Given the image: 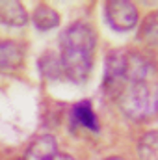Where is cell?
Instances as JSON below:
<instances>
[{
	"label": "cell",
	"mask_w": 158,
	"mask_h": 160,
	"mask_svg": "<svg viewBox=\"0 0 158 160\" xmlns=\"http://www.w3.org/2000/svg\"><path fill=\"white\" fill-rule=\"evenodd\" d=\"M108 24L116 32H128L138 24V9L128 0H110L104 6Z\"/></svg>",
	"instance_id": "obj_3"
},
{
	"label": "cell",
	"mask_w": 158,
	"mask_h": 160,
	"mask_svg": "<svg viewBox=\"0 0 158 160\" xmlns=\"http://www.w3.org/2000/svg\"><path fill=\"white\" fill-rule=\"evenodd\" d=\"M56 153H58V145L54 136L43 134L30 143L26 151V160H52Z\"/></svg>",
	"instance_id": "obj_5"
},
{
	"label": "cell",
	"mask_w": 158,
	"mask_h": 160,
	"mask_svg": "<svg viewBox=\"0 0 158 160\" xmlns=\"http://www.w3.org/2000/svg\"><path fill=\"white\" fill-rule=\"evenodd\" d=\"M123 77L128 82H149V78L153 77V65L141 54H138V52H126Z\"/></svg>",
	"instance_id": "obj_4"
},
{
	"label": "cell",
	"mask_w": 158,
	"mask_h": 160,
	"mask_svg": "<svg viewBox=\"0 0 158 160\" xmlns=\"http://www.w3.org/2000/svg\"><path fill=\"white\" fill-rule=\"evenodd\" d=\"M138 155L140 160H158V132L151 130L140 138Z\"/></svg>",
	"instance_id": "obj_10"
},
{
	"label": "cell",
	"mask_w": 158,
	"mask_h": 160,
	"mask_svg": "<svg viewBox=\"0 0 158 160\" xmlns=\"http://www.w3.org/2000/svg\"><path fill=\"white\" fill-rule=\"evenodd\" d=\"M97 38L87 22H73L60 38V67L73 82H86L93 67Z\"/></svg>",
	"instance_id": "obj_1"
},
{
	"label": "cell",
	"mask_w": 158,
	"mask_h": 160,
	"mask_svg": "<svg viewBox=\"0 0 158 160\" xmlns=\"http://www.w3.org/2000/svg\"><path fill=\"white\" fill-rule=\"evenodd\" d=\"M106 160H125V158H121V157H112V158H106Z\"/></svg>",
	"instance_id": "obj_14"
},
{
	"label": "cell",
	"mask_w": 158,
	"mask_h": 160,
	"mask_svg": "<svg viewBox=\"0 0 158 160\" xmlns=\"http://www.w3.org/2000/svg\"><path fill=\"white\" fill-rule=\"evenodd\" d=\"M24 60L22 47L17 41L0 39V69H17Z\"/></svg>",
	"instance_id": "obj_6"
},
{
	"label": "cell",
	"mask_w": 158,
	"mask_h": 160,
	"mask_svg": "<svg viewBox=\"0 0 158 160\" xmlns=\"http://www.w3.org/2000/svg\"><path fill=\"white\" fill-rule=\"evenodd\" d=\"M125 60L126 52L125 50H110L106 54V65H104V82H114L123 77L125 73Z\"/></svg>",
	"instance_id": "obj_8"
},
{
	"label": "cell",
	"mask_w": 158,
	"mask_h": 160,
	"mask_svg": "<svg viewBox=\"0 0 158 160\" xmlns=\"http://www.w3.org/2000/svg\"><path fill=\"white\" fill-rule=\"evenodd\" d=\"M32 19H34L36 28L41 30V32H48V30H52L60 24V13L50 6H37L34 9Z\"/></svg>",
	"instance_id": "obj_9"
},
{
	"label": "cell",
	"mask_w": 158,
	"mask_h": 160,
	"mask_svg": "<svg viewBox=\"0 0 158 160\" xmlns=\"http://www.w3.org/2000/svg\"><path fill=\"white\" fill-rule=\"evenodd\" d=\"M156 95L151 82H128L119 95V108L130 119H145L155 112Z\"/></svg>",
	"instance_id": "obj_2"
},
{
	"label": "cell",
	"mask_w": 158,
	"mask_h": 160,
	"mask_svg": "<svg viewBox=\"0 0 158 160\" xmlns=\"http://www.w3.org/2000/svg\"><path fill=\"white\" fill-rule=\"evenodd\" d=\"M141 34H143V39H149L151 43H155V41H156V34H158L156 15L147 17V21L143 22V30H141Z\"/></svg>",
	"instance_id": "obj_12"
},
{
	"label": "cell",
	"mask_w": 158,
	"mask_h": 160,
	"mask_svg": "<svg viewBox=\"0 0 158 160\" xmlns=\"http://www.w3.org/2000/svg\"><path fill=\"white\" fill-rule=\"evenodd\" d=\"M52 160H75V158H73V157H69V155H63V153H56Z\"/></svg>",
	"instance_id": "obj_13"
},
{
	"label": "cell",
	"mask_w": 158,
	"mask_h": 160,
	"mask_svg": "<svg viewBox=\"0 0 158 160\" xmlns=\"http://www.w3.org/2000/svg\"><path fill=\"white\" fill-rule=\"evenodd\" d=\"M73 116L77 123H80L82 127L89 128V130H99V123H97V118H95V112L91 108V102L89 101H82L75 106L73 110Z\"/></svg>",
	"instance_id": "obj_11"
},
{
	"label": "cell",
	"mask_w": 158,
	"mask_h": 160,
	"mask_svg": "<svg viewBox=\"0 0 158 160\" xmlns=\"http://www.w3.org/2000/svg\"><path fill=\"white\" fill-rule=\"evenodd\" d=\"M0 22L19 28L28 22V13L21 2H0Z\"/></svg>",
	"instance_id": "obj_7"
}]
</instances>
